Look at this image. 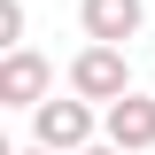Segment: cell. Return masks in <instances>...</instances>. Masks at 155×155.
<instances>
[{"label": "cell", "instance_id": "cell-1", "mask_svg": "<svg viewBox=\"0 0 155 155\" xmlns=\"http://www.w3.org/2000/svg\"><path fill=\"white\" fill-rule=\"evenodd\" d=\"M31 147H47V155H85V147H101V109L78 101V93L39 101V109H31Z\"/></svg>", "mask_w": 155, "mask_h": 155}, {"label": "cell", "instance_id": "cell-2", "mask_svg": "<svg viewBox=\"0 0 155 155\" xmlns=\"http://www.w3.org/2000/svg\"><path fill=\"white\" fill-rule=\"evenodd\" d=\"M70 93L93 101V109H116V101L132 93V47H78L70 54Z\"/></svg>", "mask_w": 155, "mask_h": 155}, {"label": "cell", "instance_id": "cell-3", "mask_svg": "<svg viewBox=\"0 0 155 155\" xmlns=\"http://www.w3.org/2000/svg\"><path fill=\"white\" fill-rule=\"evenodd\" d=\"M39 101H54V62L39 54V47L0 54V109H23V116H31Z\"/></svg>", "mask_w": 155, "mask_h": 155}, {"label": "cell", "instance_id": "cell-4", "mask_svg": "<svg viewBox=\"0 0 155 155\" xmlns=\"http://www.w3.org/2000/svg\"><path fill=\"white\" fill-rule=\"evenodd\" d=\"M78 23L93 47H132L147 31V0H78Z\"/></svg>", "mask_w": 155, "mask_h": 155}, {"label": "cell", "instance_id": "cell-5", "mask_svg": "<svg viewBox=\"0 0 155 155\" xmlns=\"http://www.w3.org/2000/svg\"><path fill=\"white\" fill-rule=\"evenodd\" d=\"M101 140L124 155H147L155 147V93H124L116 109H101Z\"/></svg>", "mask_w": 155, "mask_h": 155}, {"label": "cell", "instance_id": "cell-6", "mask_svg": "<svg viewBox=\"0 0 155 155\" xmlns=\"http://www.w3.org/2000/svg\"><path fill=\"white\" fill-rule=\"evenodd\" d=\"M23 23H31V8H23V0H0V39H8V54L23 47Z\"/></svg>", "mask_w": 155, "mask_h": 155}, {"label": "cell", "instance_id": "cell-7", "mask_svg": "<svg viewBox=\"0 0 155 155\" xmlns=\"http://www.w3.org/2000/svg\"><path fill=\"white\" fill-rule=\"evenodd\" d=\"M85 155H124V147H109V140H101V147H85Z\"/></svg>", "mask_w": 155, "mask_h": 155}, {"label": "cell", "instance_id": "cell-8", "mask_svg": "<svg viewBox=\"0 0 155 155\" xmlns=\"http://www.w3.org/2000/svg\"><path fill=\"white\" fill-rule=\"evenodd\" d=\"M16 155H47V147H16Z\"/></svg>", "mask_w": 155, "mask_h": 155}]
</instances>
